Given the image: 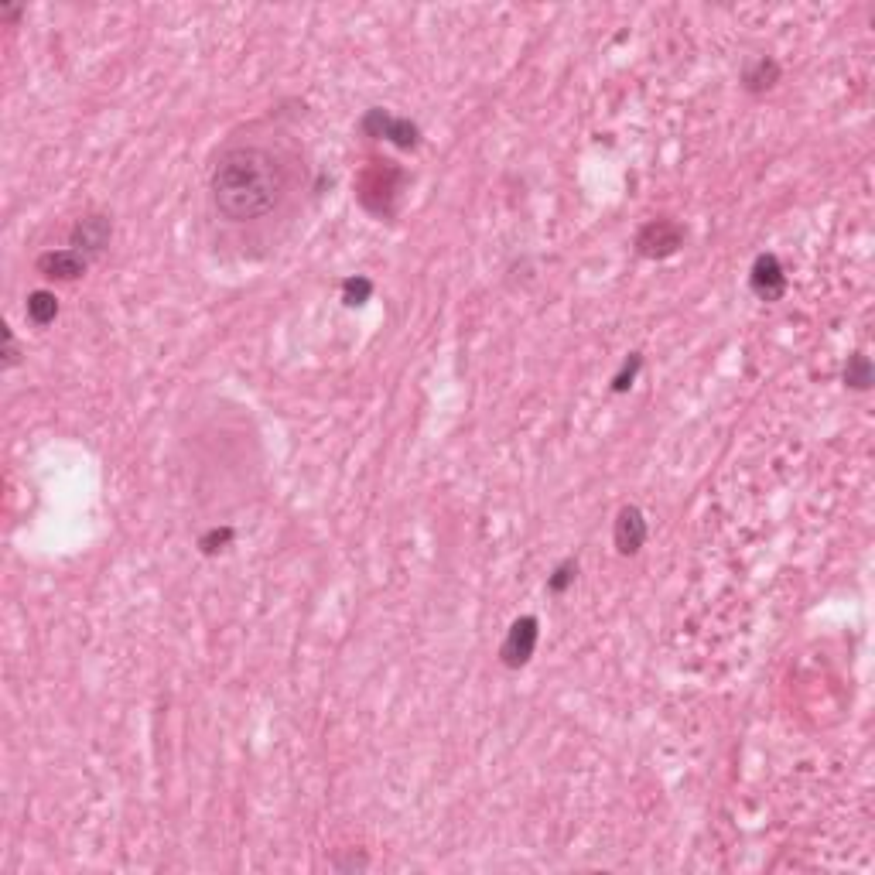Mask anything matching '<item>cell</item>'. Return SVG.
I'll list each match as a JSON object with an SVG mask.
<instances>
[{"mask_svg": "<svg viewBox=\"0 0 875 875\" xmlns=\"http://www.w3.org/2000/svg\"><path fill=\"white\" fill-rule=\"evenodd\" d=\"M284 165L260 144H236L219 154L209 175V199L230 223H253L277 209L284 195Z\"/></svg>", "mask_w": 875, "mask_h": 875, "instance_id": "1", "label": "cell"}, {"mask_svg": "<svg viewBox=\"0 0 875 875\" xmlns=\"http://www.w3.org/2000/svg\"><path fill=\"white\" fill-rule=\"evenodd\" d=\"M537 643H541V619L537 616L513 619L510 629H506V636H503V643H500L503 667H510V670L527 667L530 657L537 653Z\"/></svg>", "mask_w": 875, "mask_h": 875, "instance_id": "2", "label": "cell"}, {"mask_svg": "<svg viewBox=\"0 0 875 875\" xmlns=\"http://www.w3.org/2000/svg\"><path fill=\"white\" fill-rule=\"evenodd\" d=\"M359 127H363L370 137L390 141V144L404 147V151H411V147L421 144V130H417V124H411V120H404V117H394V113H387V110H370Z\"/></svg>", "mask_w": 875, "mask_h": 875, "instance_id": "3", "label": "cell"}, {"mask_svg": "<svg viewBox=\"0 0 875 875\" xmlns=\"http://www.w3.org/2000/svg\"><path fill=\"white\" fill-rule=\"evenodd\" d=\"M787 271L776 253H759L749 267V288L759 301H780L787 294Z\"/></svg>", "mask_w": 875, "mask_h": 875, "instance_id": "4", "label": "cell"}, {"mask_svg": "<svg viewBox=\"0 0 875 875\" xmlns=\"http://www.w3.org/2000/svg\"><path fill=\"white\" fill-rule=\"evenodd\" d=\"M681 243H684V230L674 219H650L640 230V236H636V250L653 260H664L670 253H677Z\"/></svg>", "mask_w": 875, "mask_h": 875, "instance_id": "5", "label": "cell"}, {"mask_svg": "<svg viewBox=\"0 0 875 875\" xmlns=\"http://www.w3.org/2000/svg\"><path fill=\"white\" fill-rule=\"evenodd\" d=\"M646 537H650V523H646L640 506H623L616 513V523H612V544L623 558H633V554L643 551Z\"/></svg>", "mask_w": 875, "mask_h": 875, "instance_id": "6", "label": "cell"}, {"mask_svg": "<svg viewBox=\"0 0 875 875\" xmlns=\"http://www.w3.org/2000/svg\"><path fill=\"white\" fill-rule=\"evenodd\" d=\"M110 236H113V223L106 216H83L76 226H72L69 247L83 253L86 260H93L110 247Z\"/></svg>", "mask_w": 875, "mask_h": 875, "instance_id": "7", "label": "cell"}, {"mask_svg": "<svg viewBox=\"0 0 875 875\" xmlns=\"http://www.w3.org/2000/svg\"><path fill=\"white\" fill-rule=\"evenodd\" d=\"M35 271L48 277V281H76L89 271V260L79 250L62 247V250H48L35 260Z\"/></svg>", "mask_w": 875, "mask_h": 875, "instance_id": "8", "label": "cell"}, {"mask_svg": "<svg viewBox=\"0 0 875 875\" xmlns=\"http://www.w3.org/2000/svg\"><path fill=\"white\" fill-rule=\"evenodd\" d=\"M776 83H780V65H776L770 55H759V59H752L746 69H742V89H746V93H766V89H773Z\"/></svg>", "mask_w": 875, "mask_h": 875, "instance_id": "9", "label": "cell"}, {"mask_svg": "<svg viewBox=\"0 0 875 875\" xmlns=\"http://www.w3.org/2000/svg\"><path fill=\"white\" fill-rule=\"evenodd\" d=\"M24 315H28L31 325L45 329V325H52L55 318H59V298H55L52 291H45V288L31 291L28 301H24Z\"/></svg>", "mask_w": 875, "mask_h": 875, "instance_id": "10", "label": "cell"}, {"mask_svg": "<svg viewBox=\"0 0 875 875\" xmlns=\"http://www.w3.org/2000/svg\"><path fill=\"white\" fill-rule=\"evenodd\" d=\"M845 383L852 390H869L872 387V359L865 356V353L848 356V363H845Z\"/></svg>", "mask_w": 875, "mask_h": 875, "instance_id": "11", "label": "cell"}, {"mask_svg": "<svg viewBox=\"0 0 875 875\" xmlns=\"http://www.w3.org/2000/svg\"><path fill=\"white\" fill-rule=\"evenodd\" d=\"M370 298H373V281H370V277L356 274V277H346V281H342V301H346L349 308L366 305Z\"/></svg>", "mask_w": 875, "mask_h": 875, "instance_id": "12", "label": "cell"}, {"mask_svg": "<svg viewBox=\"0 0 875 875\" xmlns=\"http://www.w3.org/2000/svg\"><path fill=\"white\" fill-rule=\"evenodd\" d=\"M578 578V561L575 558H564L558 568L551 571V578H547V592L551 595H564L571 585H575Z\"/></svg>", "mask_w": 875, "mask_h": 875, "instance_id": "13", "label": "cell"}, {"mask_svg": "<svg viewBox=\"0 0 875 875\" xmlns=\"http://www.w3.org/2000/svg\"><path fill=\"white\" fill-rule=\"evenodd\" d=\"M233 527H212L209 534H202L199 537V551L202 554H219V551H226V547L233 544Z\"/></svg>", "mask_w": 875, "mask_h": 875, "instance_id": "14", "label": "cell"}, {"mask_svg": "<svg viewBox=\"0 0 875 875\" xmlns=\"http://www.w3.org/2000/svg\"><path fill=\"white\" fill-rule=\"evenodd\" d=\"M640 370H643V356L633 353L623 363V370L612 376V394H626V390L633 387V380H636V373H640Z\"/></svg>", "mask_w": 875, "mask_h": 875, "instance_id": "15", "label": "cell"}, {"mask_svg": "<svg viewBox=\"0 0 875 875\" xmlns=\"http://www.w3.org/2000/svg\"><path fill=\"white\" fill-rule=\"evenodd\" d=\"M4 339H7V349H4V370H14V366H18V359H21V353H18V339H14V329H11V325H7V329H4Z\"/></svg>", "mask_w": 875, "mask_h": 875, "instance_id": "16", "label": "cell"}]
</instances>
